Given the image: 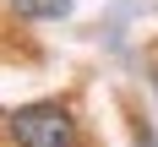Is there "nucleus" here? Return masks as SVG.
Returning <instances> with one entry per match:
<instances>
[{
  "label": "nucleus",
  "mask_w": 158,
  "mask_h": 147,
  "mask_svg": "<svg viewBox=\"0 0 158 147\" xmlns=\"http://www.w3.org/2000/svg\"><path fill=\"white\" fill-rule=\"evenodd\" d=\"M0 136L11 147H71L77 142V114H71V104L33 98V104H16V109L0 114Z\"/></svg>",
  "instance_id": "1"
},
{
  "label": "nucleus",
  "mask_w": 158,
  "mask_h": 147,
  "mask_svg": "<svg viewBox=\"0 0 158 147\" xmlns=\"http://www.w3.org/2000/svg\"><path fill=\"white\" fill-rule=\"evenodd\" d=\"M11 16L22 22H65V16L77 11V0H0Z\"/></svg>",
  "instance_id": "2"
},
{
  "label": "nucleus",
  "mask_w": 158,
  "mask_h": 147,
  "mask_svg": "<svg viewBox=\"0 0 158 147\" xmlns=\"http://www.w3.org/2000/svg\"><path fill=\"white\" fill-rule=\"evenodd\" d=\"M71 147H77V142H71Z\"/></svg>",
  "instance_id": "3"
}]
</instances>
